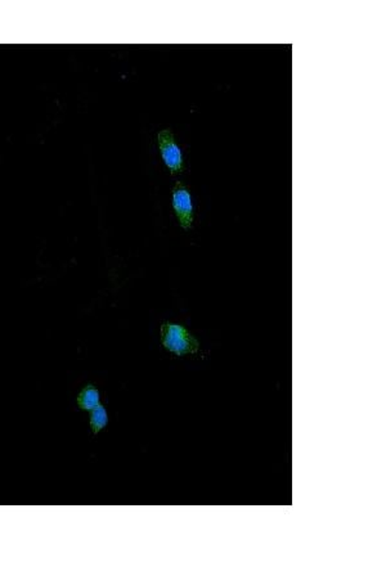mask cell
I'll list each match as a JSON object with an SVG mask.
<instances>
[{
    "label": "cell",
    "mask_w": 386,
    "mask_h": 576,
    "mask_svg": "<svg viewBox=\"0 0 386 576\" xmlns=\"http://www.w3.org/2000/svg\"><path fill=\"white\" fill-rule=\"evenodd\" d=\"M171 205H173L174 213L177 215L180 226L185 231H190L194 220L193 194L187 185L180 180L174 185L173 191H171Z\"/></svg>",
    "instance_id": "obj_3"
},
{
    "label": "cell",
    "mask_w": 386,
    "mask_h": 576,
    "mask_svg": "<svg viewBox=\"0 0 386 576\" xmlns=\"http://www.w3.org/2000/svg\"><path fill=\"white\" fill-rule=\"evenodd\" d=\"M101 404V394L94 385H87L77 395V406L83 411H91Z\"/></svg>",
    "instance_id": "obj_4"
},
{
    "label": "cell",
    "mask_w": 386,
    "mask_h": 576,
    "mask_svg": "<svg viewBox=\"0 0 386 576\" xmlns=\"http://www.w3.org/2000/svg\"><path fill=\"white\" fill-rule=\"evenodd\" d=\"M157 145H159L162 162L167 165L171 176H176L182 171L185 166V156L170 129H162L157 133Z\"/></svg>",
    "instance_id": "obj_2"
},
{
    "label": "cell",
    "mask_w": 386,
    "mask_h": 576,
    "mask_svg": "<svg viewBox=\"0 0 386 576\" xmlns=\"http://www.w3.org/2000/svg\"><path fill=\"white\" fill-rule=\"evenodd\" d=\"M161 343L167 351L178 355V357L197 354L200 351L199 338L179 323H162Z\"/></svg>",
    "instance_id": "obj_1"
},
{
    "label": "cell",
    "mask_w": 386,
    "mask_h": 576,
    "mask_svg": "<svg viewBox=\"0 0 386 576\" xmlns=\"http://www.w3.org/2000/svg\"><path fill=\"white\" fill-rule=\"evenodd\" d=\"M90 425L94 435H98L103 429L108 425L107 409L99 404L96 408L90 411Z\"/></svg>",
    "instance_id": "obj_5"
}]
</instances>
